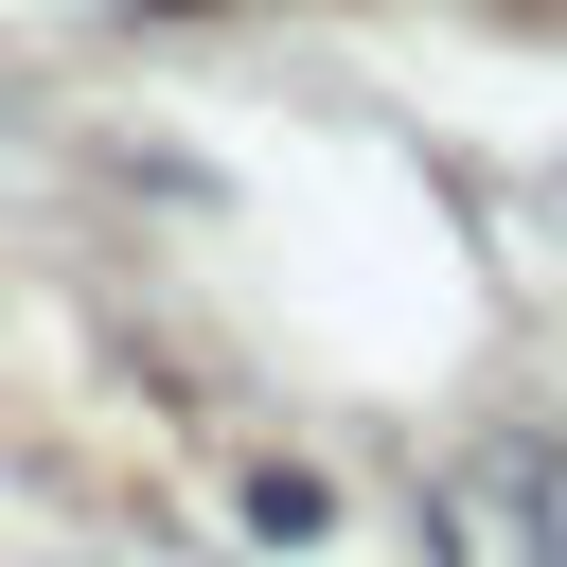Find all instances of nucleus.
<instances>
[{"label": "nucleus", "instance_id": "1", "mask_svg": "<svg viewBox=\"0 0 567 567\" xmlns=\"http://www.w3.org/2000/svg\"><path fill=\"white\" fill-rule=\"evenodd\" d=\"M443 549H461V567H567V461H549V443H496V461H461V496H443Z\"/></svg>", "mask_w": 567, "mask_h": 567}, {"label": "nucleus", "instance_id": "2", "mask_svg": "<svg viewBox=\"0 0 567 567\" xmlns=\"http://www.w3.org/2000/svg\"><path fill=\"white\" fill-rule=\"evenodd\" d=\"M89 18H195V0H89Z\"/></svg>", "mask_w": 567, "mask_h": 567}]
</instances>
